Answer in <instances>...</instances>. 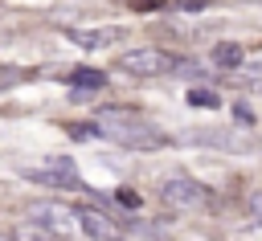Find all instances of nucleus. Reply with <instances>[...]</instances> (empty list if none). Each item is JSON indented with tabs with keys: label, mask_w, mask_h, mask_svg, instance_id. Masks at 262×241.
I'll use <instances>...</instances> for the list:
<instances>
[{
	"label": "nucleus",
	"mask_w": 262,
	"mask_h": 241,
	"mask_svg": "<svg viewBox=\"0 0 262 241\" xmlns=\"http://www.w3.org/2000/svg\"><path fill=\"white\" fill-rule=\"evenodd\" d=\"M254 216L262 221V196H254Z\"/></svg>",
	"instance_id": "ddd939ff"
},
{
	"label": "nucleus",
	"mask_w": 262,
	"mask_h": 241,
	"mask_svg": "<svg viewBox=\"0 0 262 241\" xmlns=\"http://www.w3.org/2000/svg\"><path fill=\"white\" fill-rule=\"evenodd\" d=\"M176 65H180V61H176L172 53L156 49V45H143V49H127V53H119V69L131 74V78H156V74H168V69H176Z\"/></svg>",
	"instance_id": "f03ea898"
},
{
	"label": "nucleus",
	"mask_w": 262,
	"mask_h": 241,
	"mask_svg": "<svg viewBox=\"0 0 262 241\" xmlns=\"http://www.w3.org/2000/svg\"><path fill=\"white\" fill-rule=\"evenodd\" d=\"M70 78L78 82V90H74V98H90L94 90H102V86H106V74H102V69H74Z\"/></svg>",
	"instance_id": "1a4fd4ad"
},
{
	"label": "nucleus",
	"mask_w": 262,
	"mask_h": 241,
	"mask_svg": "<svg viewBox=\"0 0 262 241\" xmlns=\"http://www.w3.org/2000/svg\"><path fill=\"white\" fill-rule=\"evenodd\" d=\"M160 200L168 208H176V212H188V208H205L209 204V188L188 180V176H172V180L160 184Z\"/></svg>",
	"instance_id": "7ed1b4c3"
},
{
	"label": "nucleus",
	"mask_w": 262,
	"mask_h": 241,
	"mask_svg": "<svg viewBox=\"0 0 262 241\" xmlns=\"http://www.w3.org/2000/svg\"><path fill=\"white\" fill-rule=\"evenodd\" d=\"M180 143H188V147H217V151H237V155L254 151V143H250L246 135L229 131V127H201V131H184V135H180Z\"/></svg>",
	"instance_id": "20e7f679"
},
{
	"label": "nucleus",
	"mask_w": 262,
	"mask_h": 241,
	"mask_svg": "<svg viewBox=\"0 0 262 241\" xmlns=\"http://www.w3.org/2000/svg\"><path fill=\"white\" fill-rule=\"evenodd\" d=\"M25 241H70V237H61V233H53L37 221H25Z\"/></svg>",
	"instance_id": "9b49d317"
},
{
	"label": "nucleus",
	"mask_w": 262,
	"mask_h": 241,
	"mask_svg": "<svg viewBox=\"0 0 262 241\" xmlns=\"http://www.w3.org/2000/svg\"><path fill=\"white\" fill-rule=\"evenodd\" d=\"M29 221H37V225H45V229H53V233L70 237V233H74V225H78V212L61 208V204H33Z\"/></svg>",
	"instance_id": "0eeeda50"
},
{
	"label": "nucleus",
	"mask_w": 262,
	"mask_h": 241,
	"mask_svg": "<svg viewBox=\"0 0 262 241\" xmlns=\"http://www.w3.org/2000/svg\"><path fill=\"white\" fill-rule=\"evenodd\" d=\"M0 241H16V237H12V233H0Z\"/></svg>",
	"instance_id": "4468645a"
},
{
	"label": "nucleus",
	"mask_w": 262,
	"mask_h": 241,
	"mask_svg": "<svg viewBox=\"0 0 262 241\" xmlns=\"http://www.w3.org/2000/svg\"><path fill=\"white\" fill-rule=\"evenodd\" d=\"M94 135H102V139H111V143H119V147H127V151H160V147L172 143L160 127H151L147 118L123 114V110H102V114H94Z\"/></svg>",
	"instance_id": "f257e3e1"
},
{
	"label": "nucleus",
	"mask_w": 262,
	"mask_h": 241,
	"mask_svg": "<svg viewBox=\"0 0 262 241\" xmlns=\"http://www.w3.org/2000/svg\"><path fill=\"white\" fill-rule=\"evenodd\" d=\"M66 37L82 49H106V45H119L127 37V29H115V25L111 29H66Z\"/></svg>",
	"instance_id": "6e6552de"
},
{
	"label": "nucleus",
	"mask_w": 262,
	"mask_h": 241,
	"mask_svg": "<svg viewBox=\"0 0 262 241\" xmlns=\"http://www.w3.org/2000/svg\"><path fill=\"white\" fill-rule=\"evenodd\" d=\"M242 57H246V49H242L237 41H221V45L213 49V65H221V69H233V65H242Z\"/></svg>",
	"instance_id": "9d476101"
},
{
	"label": "nucleus",
	"mask_w": 262,
	"mask_h": 241,
	"mask_svg": "<svg viewBox=\"0 0 262 241\" xmlns=\"http://www.w3.org/2000/svg\"><path fill=\"white\" fill-rule=\"evenodd\" d=\"M74 212H78V229H82L90 241H127L123 225H119L115 216H106L102 208L86 204V208H74Z\"/></svg>",
	"instance_id": "423d86ee"
},
{
	"label": "nucleus",
	"mask_w": 262,
	"mask_h": 241,
	"mask_svg": "<svg viewBox=\"0 0 262 241\" xmlns=\"http://www.w3.org/2000/svg\"><path fill=\"white\" fill-rule=\"evenodd\" d=\"M188 102H192V106H217V98L205 94V90H188Z\"/></svg>",
	"instance_id": "f8f14e48"
},
{
	"label": "nucleus",
	"mask_w": 262,
	"mask_h": 241,
	"mask_svg": "<svg viewBox=\"0 0 262 241\" xmlns=\"http://www.w3.org/2000/svg\"><path fill=\"white\" fill-rule=\"evenodd\" d=\"M20 176L33 180V184H45V188H82L74 159H61V155H53L45 167H20Z\"/></svg>",
	"instance_id": "39448f33"
}]
</instances>
